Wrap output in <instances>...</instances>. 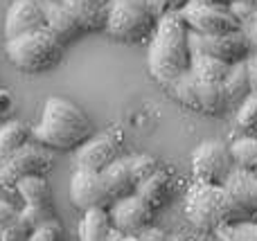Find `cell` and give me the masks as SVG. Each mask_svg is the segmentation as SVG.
I'll use <instances>...</instances> for the list:
<instances>
[{"label": "cell", "instance_id": "obj_1", "mask_svg": "<svg viewBox=\"0 0 257 241\" xmlns=\"http://www.w3.org/2000/svg\"><path fill=\"white\" fill-rule=\"evenodd\" d=\"M187 36L190 30L183 23L181 14H167L156 23V32L147 52V66L154 79L165 88H169L178 77L190 70L192 52Z\"/></svg>", "mask_w": 257, "mask_h": 241}, {"label": "cell", "instance_id": "obj_2", "mask_svg": "<svg viewBox=\"0 0 257 241\" xmlns=\"http://www.w3.org/2000/svg\"><path fill=\"white\" fill-rule=\"evenodd\" d=\"M90 135H93L90 117L66 97H50L43 106L39 124L32 129L34 142L54 151L79 149Z\"/></svg>", "mask_w": 257, "mask_h": 241}, {"label": "cell", "instance_id": "obj_3", "mask_svg": "<svg viewBox=\"0 0 257 241\" xmlns=\"http://www.w3.org/2000/svg\"><path fill=\"white\" fill-rule=\"evenodd\" d=\"M7 59L23 72H45L54 68L63 57V43L48 30L27 32L5 43Z\"/></svg>", "mask_w": 257, "mask_h": 241}, {"label": "cell", "instance_id": "obj_4", "mask_svg": "<svg viewBox=\"0 0 257 241\" xmlns=\"http://www.w3.org/2000/svg\"><path fill=\"white\" fill-rule=\"evenodd\" d=\"M185 214L192 225L199 230H214L228 223L226 196L221 185L192 183L185 194Z\"/></svg>", "mask_w": 257, "mask_h": 241}, {"label": "cell", "instance_id": "obj_5", "mask_svg": "<svg viewBox=\"0 0 257 241\" xmlns=\"http://www.w3.org/2000/svg\"><path fill=\"white\" fill-rule=\"evenodd\" d=\"M156 18L147 9L126 0H111L106 14V34L122 43H140L154 36Z\"/></svg>", "mask_w": 257, "mask_h": 241}, {"label": "cell", "instance_id": "obj_6", "mask_svg": "<svg viewBox=\"0 0 257 241\" xmlns=\"http://www.w3.org/2000/svg\"><path fill=\"white\" fill-rule=\"evenodd\" d=\"M167 90L183 106L192 108V111L205 113V115H221L228 111V102L221 86L199 81L190 70L183 77H178Z\"/></svg>", "mask_w": 257, "mask_h": 241}, {"label": "cell", "instance_id": "obj_7", "mask_svg": "<svg viewBox=\"0 0 257 241\" xmlns=\"http://www.w3.org/2000/svg\"><path fill=\"white\" fill-rule=\"evenodd\" d=\"M221 189H223V196H226L228 223L250 221L253 216H257V174L255 171L235 167L230 171V176L221 183Z\"/></svg>", "mask_w": 257, "mask_h": 241}, {"label": "cell", "instance_id": "obj_8", "mask_svg": "<svg viewBox=\"0 0 257 241\" xmlns=\"http://www.w3.org/2000/svg\"><path fill=\"white\" fill-rule=\"evenodd\" d=\"M235 169L230 149L221 140H205L192 153V174L196 183L221 185Z\"/></svg>", "mask_w": 257, "mask_h": 241}, {"label": "cell", "instance_id": "obj_9", "mask_svg": "<svg viewBox=\"0 0 257 241\" xmlns=\"http://www.w3.org/2000/svg\"><path fill=\"white\" fill-rule=\"evenodd\" d=\"M52 167V156L41 144H30L16 149L5 160H0V187H16V183L27 176H45Z\"/></svg>", "mask_w": 257, "mask_h": 241}, {"label": "cell", "instance_id": "obj_10", "mask_svg": "<svg viewBox=\"0 0 257 241\" xmlns=\"http://www.w3.org/2000/svg\"><path fill=\"white\" fill-rule=\"evenodd\" d=\"M178 14H181L183 23L187 25V30L194 32V34L219 36V34H230V32L241 30V23L230 12V5L228 7H219V5L190 3Z\"/></svg>", "mask_w": 257, "mask_h": 241}, {"label": "cell", "instance_id": "obj_11", "mask_svg": "<svg viewBox=\"0 0 257 241\" xmlns=\"http://www.w3.org/2000/svg\"><path fill=\"white\" fill-rule=\"evenodd\" d=\"M190 41V52L192 54H205V57L219 59V61L228 63H239L250 57V45L244 32H230V34H219V36H203L190 32L187 36Z\"/></svg>", "mask_w": 257, "mask_h": 241}, {"label": "cell", "instance_id": "obj_12", "mask_svg": "<svg viewBox=\"0 0 257 241\" xmlns=\"http://www.w3.org/2000/svg\"><path fill=\"white\" fill-rule=\"evenodd\" d=\"M70 201L81 212L88 210H108L113 205V198L108 196L106 187L102 183L99 171L75 169L70 178Z\"/></svg>", "mask_w": 257, "mask_h": 241}, {"label": "cell", "instance_id": "obj_13", "mask_svg": "<svg viewBox=\"0 0 257 241\" xmlns=\"http://www.w3.org/2000/svg\"><path fill=\"white\" fill-rule=\"evenodd\" d=\"M117 158H120V138L113 133H93L79 149H75V169L102 171Z\"/></svg>", "mask_w": 257, "mask_h": 241}, {"label": "cell", "instance_id": "obj_14", "mask_svg": "<svg viewBox=\"0 0 257 241\" xmlns=\"http://www.w3.org/2000/svg\"><path fill=\"white\" fill-rule=\"evenodd\" d=\"M108 219H111V228L124 234H138L145 228L154 225V210L147 205L145 201L131 194L126 198L113 201L108 207Z\"/></svg>", "mask_w": 257, "mask_h": 241}, {"label": "cell", "instance_id": "obj_15", "mask_svg": "<svg viewBox=\"0 0 257 241\" xmlns=\"http://www.w3.org/2000/svg\"><path fill=\"white\" fill-rule=\"evenodd\" d=\"M45 27L41 0H14L5 16V39H16L27 32Z\"/></svg>", "mask_w": 257, "mask_h": 241}, {"label": "cell", "instance_id": "obj_16", "mask_svg": "<svg viewBox=\"0 0 257 241\" xmlns=\"http://www.w3.org/2000/svg\"><path fill=\"white\" fill-rule=\"evenodd\" d=\"M41 12H43L45 27L61 41L63 45L75 41L81 34V27L77 18L63 7L59 0H41Z\"/></svg>", "mask_w": 257, "mask_h": 241}, {"label": "cell", "instance_id": "obj_17", "mask_svg": "<svg viewBox=\"0 0 257 241\" xmlns=\"http://www.w3.org/2000/svg\"><path fill=\"white\" fill-rule=\"evenodd\" d=\"M72 16L77 18L81 32L84 30H104L106 27V14L111 0H59Z\"/></svg>", "mask_w": 257, "mask_h": 241}, {"label": "cell", "instance_id": "obj_18", "mask_svg": "<svg viewBox=\"0 0 257 241\" xmlns=\"http://www.w3.org/2000/svg\"><path fill=\"white\" fill-rule=\"evenodd\" d=\"M99 176H102V183L113 201H120V198L136 194V180H133L131 169H128V158H117L106 169L99 171Z\"/></svg>", "mask_w": 257, "mask_h": 241}, {"label": "cell", "instance_id": "obj_19", "mask_svg": "<svg viewBox=\"0 0 257 241\" xmlns=\"http://www.w3.org/2000/svg\"><path fill=\"white\" fill-rule=\"evenodd\" d=\"M223 95H226L228 108H237L246 97L250 95V79H248V66L246 61L232 63L230 70H228L226 79L221 84Z\"/></svg>", "mask_w": 257, "mask_h": 241}, {"label": "cell", "instance_id": "obj_20", "mask_svg": "<svg viewBox=\"0 0 257 241\" xmlns=\"http://www.w3.org/2000/svg\"><path fill=\"white\" fill-rule=\"evenodd\" d=\"M136 196L140 198V201H145L147 205L156 212L158 207H163L165 203L169 201V196H172V183H169V176L158 169L154 176H149L147 180H142V183L138 185Z\"/></svg>", "mask_w": 257, "mask_h": 241}, {"label": "cell", "instance_id": "obj_21", "mask_svg": "<svg viewBox=\"0 0 257 241\" xmlns=\"http://www.w3.org/2000/svg\"><path fill=\"white\" fill-rule=\"evenodd\" d=\"M18 196L32 207H50V183L45 176H27L16 183Z\"/></svg>", "mask_w": 257, "mask_h": 241}, {"label": "cell", "instance_id": "obj_22", "mask_svg": "<svg viewBox=\"0 0 257 241\" xmlns=\"http://www.w3.org/2000/svg\"><path fill=\"white\" fill-rule=\"evenodd\" d=\"M230 66L219 59L205 57V54H192V63H190V72L196 77L199 81H205V84H223Z\"/></svg>", "mask_w": 257, "mask_h": 241}, {"label": "cell", "instance_id": "obj_23", "mask_svg": "<svg viewBox=\"0 0 257 241\" xmlns=\"http://www.w3.org/2000/svg\"><path fill=\"white\" fill-rule=\"evenodd\" d=\"M111 232L108 210H88L79 221V241H106Z\"/></svg>", "mask_w": 257, "mask_h": 241}, {"label": "cell", "instance_id": "obj_24", "mask_svg": "<svg viewBox=\"0 0 257 241\" xmlns=\"http://www.w3.org/2000/svg\"><path fill=\"white\" fill-rule=\"evenodd\" d=\"M30 135H32V129L21 120H12L0 129V160L14 153L16 149L25 147L30 142Z\"/></svg>", "mask_w": 257, "mask_h": 241}, {"label": "cell", "instance_id": "obj_25", "mask_svg": "<svg viewBox=\"0 0 257 241\" xmlns=\"http://www.w3.org/2000/svg\"><path fill=\"white\" fill-rule=\"evenodd\" d=\"M228 149H230L235 167L248 171L257 169V135H241L232 144H228Z\"/></svg>", "mask_w": 257, "mask_h": 241}, {"label": "cell", "instance_id": "obj_26", "mask_svg": "<svg viewBox=\"0 0 257 241\" xmlns=\"http://www.w3.org/2000/svg\"><path fill=\"white\" fill-rule=\"evenodd\" d=\"M219 241H257V216L250 221L228 223L217 230Z\"/></svg>", "mask_w": 257, "mask_h": 241}, {"label": "cell", "instance_id": "obj_27", "mask_svg": "<svg viewBox=\"0 0 257 241\" xmlns=\"http://www.w3.org/2000/svg\"><path fill=\"white\" fill-rule=\"evenodd\" d=\"M237 126L246 135H257V97L248 95L244 102L237 106Z\"/></svg>", "mask_w": 257, "mask_h": 241}, {"label": "cell", "instance_id": "obj_28", "mask_svg": "<svg viewBox=\"0 0 257 241\" xmlns=\"http://www.w3.org/2000/svg\"><path fill=\"white\" fill-rule=\"evenodd\" d=\"M128 169H131V176L138 187L142 180H147L149 176H154L158 171V162L149 153H136V156H128Z\"/></svg>", "mask_w": 257, "mask_h": 241}, {"label": "cell", "instance_id": "obj_29", "mask_svg": "<svg viewBox=\"0 0 257 241\" xmlns=\"http://www.w3.org/2000/svg\"><path fill=\"white\" fill-rule=\"evenodd\" d=\"M21 219L25 221V223L32 228V232H34V230L41 228L43 223L52 221V212H50V207H32V205H25L21 210Z\"/></svg>", "mask_w": 257, "mask_h": 241}, {"label": "cell", "instance_id": "obj_30", "mask_svg": "<svg viewBox=\"0 0 257 241\" xmlns=\"http://www.w3.org/2000/svg\"><path fill=\"white\" fill-rule=\"evenodd\" d=\"M190 3L192 0H149V9L154 14V18L158 21V18L167 16V14H178Z\"/></svg>", "mask_w": 257, "mask_h": 241}, {"label": "cell", "instance_id": "obj_31", "mask_svg": "<svg viewBox=\"0 0 257 241\" xmlns=\"http://www.w3.org/2000/svg\"><path fill=\"white\" fill-rule=\"evenodd\" d=\"M27 241H63V228L57 221H48L41 228H36Z\"/></svg>", "mask_w": 257, "mask_h": 241}, {"label": "cell", "instance_id": "obj_32", "mask_svg": "<svg viewBox=\"0 0 257 241\" xmlns=\"http://www.w3.org/2000/svg\"><path fill=\"white\" fill-rule=\"evenodd\" d=\"M30 234H32V228L21 219V214H18L16 223L9 225L5 232H0V241H27Z\"/></svg>", "mask_w": 257, "mask_h": 241}, {"label": "cell", "instance_id": "obj_33", "mask_svg": "<svg viewBox=\"0 0 257 241\" xmlns=\"http://www.w3.org/2000/svg\"><path fill=\"white\" fill-rule=\"evenodd\" d=\"M18 214H21V210H16L9 201H0V232H5L9 225L16 223Z\"/></svg>", "mask_w": 257, "mask_h": 241}, {"label": "cell", "instance_id": "obj_34", "mask_svg": "<svg viewBox=\"0 0 257 241\" xmlns=\"http://www.w3.org/2000/svg\"><path fill=\"white\" fill-rule=\"evenodd\" d=\"M241 32H244L246 39H248L250 54H257V14L250 18L248 23H244V25H241Z\"/></svg>", "mask_w": 257, "mask_h": 241}, {"label": "cell", "instance_id": "obj_35", "mask_svg": "<svg viewBox=\"0 0 257 241\" xmlns=\"http://www.w3.org/2000/svg\"><path fill=\"white\" fill-rule=\"evenodd\" d=\"M136 237H138V241H167V234H165L160 228H156V225L145 228L142 232H138Z\"/></svg>", "mask_w": 257, "mask_h": 241}, {"label": "cell", "instance_id": "obj_36", "mask_svg": "<svg viewBox=\"0 0 257 241\" xmlns=\"http://www.w3.org/2000/svg\"><path fill=\"white\" fill-rule=\"evenodd\" d=\"M246 66H248V79H250V95L257 97V54H250L246 59Z\"/></svg>", "mask_w": 257, "mask_h": 241}, {"label": "cell", "instance_id": "obj_37", "mask_svg": "<svg viewBox=\"0 0 257 241\" xmlns=\"http://www.w3.org/2000/svg\"><path fill=\"white\" fill-rule=\"evenodd\" d=\"M9 108H12V95H9V90L0 88V115H3V113H7Z\"/></svg>", "mask_w": 257, "mask_h": 241}, {"label": "cell", "instance_id": "obj_38", "mask_svg": "<svg viewBox=\"0 0 257 241\" xmlns=\"http://www.w3.org/2000/svg\"><path fill=\"white\" fill-rule=\"evenodd\" d=\"M106 241H138L136 234H124V232H117V230L111 228V232H108V239Z\"/></svg>", "mask_w": 257, "mask_h": 241}, {"label": "cell", "instance_id": "obj_39", "mask_svg": "<svg viewBox=\"0 0 257 241\" xmlns=\"http://www.w3.org/2000/svg\"><path fill=\"white\" fill-rule=\"evenodd\" d=\"M192 3H201V5H219V7H228L232 0H192Z\"/></svg>", "mask_w": 257, "mask_h": 241}, {"label": "cell", "instance_id": "obj_40", "mask_svg": "<svg viewBox=\"0 0 257 241\" xmlns=\"http://www.w3.org/2000/svg\"><path fill=\"white\" fill-rule=\"evenodd\" d=\"M126 3H133V5H138V7L147 9V12L151 14V9H149V0H126ZM151 16H154V14H151Z\"/></svg>", "mask_w": 257, "mask_h": 241}, {"label": "cell", "instance_id": "obj_41", "mask_svg": "<svg viewBox=\"0 0 257 241\" xmlns=\"http://www.w3.org/2000/svg\"><path fill=\"white\" fill-rule=\"evenodd\" d=\"M167 241H185V239H181V237H167Z\"/></svg>", "mask_w": 257, "mask_h": 241}, {"label": "cell", "instance_id": "obj_42", "mask_svg": "<svg viewBox=\"0 0 257 241\" xmlns=\"http://www.w3.org/2000/svg\"><path fill=\"white\" fill-rule=\"evenodd\" d=\"M255 174H257V169H255Z\"/></svg>", "mask_w": 257, "mask_h": 241}]
</instances>
